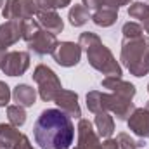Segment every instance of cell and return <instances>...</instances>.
Returning a JSON list of instances; mask_svg holds the SVG:
<instances>
[{"instance_id":"2e32d148","label":"cell","mask_w":149,"mask_h":149,"mask_svg":"<svg viewBox=\"0 0 149 149\" xmlns=\"http://www.w3.org/2000/svg\"><path fill=\"white\" fill-rule=\"evenodd\" d=\"M87 108L94 114L109 111V94L101 90H90L87 94Z\"/></svg>"},{"instance_id":"4316f807","label":"cell","mask_w":149,"mask_h":149,"mask_svg":"<svg viewBox=\"0 0 149 149\" xmlns=\"http://www.w3.org/2000/svg\"><path fill=\"white\" fill-rule=\"evenodd\" d=\"M12 94H10V88L5 81H0V106H9V101H10Z\"/></svg>"},{"instance_id":"83f0119b","label":"cell","mask_w":149,"mask_h":149,"mask_svg":"<svg viewBox=\"0 0 149 149\" xmlns=\"http://www.w3.org/2000/svg\"><path fill=\"white\" fill-rule=\"evenodd\" d=\"M37 5L38 12H47V10H56V2L54 0H33Z\"/></svg>"},{"instance_id":"484cf974","label":"cell","mask_w":149,"mask_h":149,"mask_svg":"<svg viewBox=\"0 0 149 149\" xmlns=\"http://www.w3.org/2000/svg\"><path fill=\"white\" fill-rule=\"evenodd\" d=\"M121 33H123V38H137L144 35V30L137 23H125L121 28Z\"/></svg>"},{"instance_id":"6da1fadb","label":"cell","mask_w":149,"mask_h":149,"mask_svg":"<svg viewBox=\"0 0 149 149\" xmlns=\"http://www.w3.org/2000/svg\"><path fill=\"white\" fill-rule=\"evenodd\" d=\"M33 137L40 149H70L74 125L61 109H43L33 125Z\"/></svg>"},{"instance_id":"603a6c76","label":"cell","mask_w":149,"mask_h":149,"mask_svg":"<svg viewBox=\"0 0 149 149\" xmlns=\"http://www.w3.org/2000/svg\"><path fill=\"white\" fill-rule=\"evenodd\" d=\"M128 16L132 19H139V21H144L149 16V5L144 2H134L130 3L128 7Z\"/></svg>"},{"instance_id":"d4e9b609","label":"cell","mask_w":149,"mask_h":149,"mask_svg":"<svg viewBox=\"0 0 149 149\" xmlns=\"http://www.w3.org/2000/svg\"><path fill=\"white\" fill-rule=\"evenodd\" d=\"M101 42V38H99V35H95V33H92V31H83L81 35H80V38H78V45L87 52L90 47H94L95 43H99Z\"/></svg>"},{"instance_id":"8d00e7d4","label":"cell","mask_w":149,"mask_h":149,"mask_svg":"<svg viewBox=\"0 0 149 149\" xmlns=\"http://www.w3.org/2000/svg\"><path fill=\"white\" fill-rule=\"evenodd\" d=\"M0 149H2V148H0Z\"/></svg>"},{"instance_id":"7c38bea8","label":"cell","mask_w":149,"mask_h":149,"mask_svg":"<svg viewBox=\"0 0 149 149\" xmlns=\"http://www.w3.org/2000/svg\"><path fill=\"white\" fill-rule=\"evenodd\" d=\"M128 128L141 139H149V111L146 108H135L127 120Z\"/></svg>"},{"instance_id":"d590c367","label":"cell","mask_w":149,"mask_h":149,"mask_svg":"<svg viewBox=\"0 0 149 149\" xmlns=\"http://www.w3.org/2000/svg\"><path fill=\"white\" fill-rule=\"evenodd\" d=\"M148 92H149V85H148Z\"/></svg>"},{"instance_id":"4dcf8cb0","label":"cell","mask_w":149,"mask_h":149,"mask_svg":"<svg viewBox=\"0 0 149 149\" xmlns=\"http://www.w3.org/2000/svg\"><path fill=\"white\" fill-rule=\"evenodd\" d=\"M56 2V9H64L71 3V0H54Z\"/></svg>"},{"instance_id":"ba28073f","label":"cell","mask_w":149,"mask_h":149,"mask_svg":"<svg viewBox=\"0 0 149 149\" xmlns=\"http://www.w3.org/2000/svg\"><path fill=\"white\" fill-rule=\"evenodd\" d=\"M57 43H59V42H57L56 35L50 33V31H47V30H43V28H40L37 33L26 42L28 49H30L33 54H37V56L52 54V52L56 50Z\"/></svg>"},{"instance_id":"44dd1931","label":"cell","mask_w":149,"mask_h":149,"mask_svg":"<svg viewBox=\"0 0 149 149\" xmlns=\"http://www.w3.org/2000/svg\"><path fill=\"white\" fill-rule=\"evenodd\" d=\"M68 19H70V24L78 28V26H83L88 19H90V12L85 9V5H76L74 3L73 7L70 9V14H68Z\"/></svg>"},{"instance_id":"f546056e","label":"cell","mask_w":149,"mask_h":149,"mask_svg":"<svg viewBox=\"0 0 149 149\" xmlns=\"http://www.w3.org/2000/svg\"><path fill=\"white\" fill-rule=\"evenodd\" d=\"M102 149H120L118 148V142H116V139H106L104 142H102Z\"/></svg>"},{"instance_id":"f1b7e54d","label":"cell","mask_w":149,"mask_h":149,"mask_svg":"<svg viewBox=\"0 0 149 149\" xmlns=\"http://www.w3.org/2000/svg\"><path fill=\"white\" fill-rule=\"evenodd\" d=\"M14 149H35V148L31 146V142H30V139H28V137H26V135L23 134V137H21V141L17 142V146H16Z\"/></svg>"},{"instance_id":"30bf717a","label":"cell","mask_w":149,"mask_h":149,"mask_svg":"<svg viewBox=\"0 0 149 149\" xmlns=\"http://www.w3.org/2000/svg\"><path fill=\"white\" fill-rule=\"evenodd\" d=\"M23 26H24V21L21 19H12V21L0 24V49L2 50H7L9 47L17 43L19 38H23Z\"/></svg>"},{"instance_id":"e575fe53","label":"cell","mask_w":149,"mask_h":149,"mask_svg":"<svg viewBox=\"0 0 149 149\" xmlns=\"http://www.w3.org/2000/svg\"><path fill=\"white\" fill-rule=\"evenodd\" d=\"M146 109H148V111H149V101H148V104H146Z\"/></svg>"},{"instance_id":"7402d4cb","label":"cell","mask_w":149,"mask_h":149,"mask_svg":"<svg viewBox=\"0 0 149 149\" xmlns=\"http://www.w3.org/2000/svg\"><path fill=\"white\" fill-rule=\"evenodd\" d=\"M7 118H9V123L10 125H14L16 128H19V127H23L26 123V111L19 104L7 106Z\"/></svg>"},{"instance_id":"277c9868","label":"cell","mask_w":149,"mask_h":149,"mask_svg":"<svg viewBox=\"0 0 149 149\" xmlns=\"http://www.w3.org/2000/svg\"><path fill=\"white\" fill-rule=\"evenodd\" d=\"M31 76H33V81L38 85V95H40V99L45 101V102L54 101L57 97V94L63 90L59 76L54 73L49 66H45V64H38Z\"/></svg>"},{"instance_id":"9c48e42d","label":"cell","mask_w":149,"mask_h":149,"mask_svg":"<svg viewBox=\"0 0 149 149\" xmlns=\"http://www.w3.org/2000/svg\"><path fill=\"white\" fill-rule=\"evenodd\" d=\"M78 146L76 149H102V142L99 141V135L95 134L92 123L88 120L80 118L78 121Z\"/></svg>"},{"instance_id":"d6a6232c","label":"cell","mask_w":149,"mask_h":149,"mask_svg":"<svg viewBox=\"0 0 149 149\" xmlns=\"http://www.w3.org/2000/svg\"><path fill=\"white\" fill-rule=\"evenodd\" d=\"M5 54H7V50H2V49H0V66H2V63H3V57H5Z\"/></svg>"},{"instance_id":"ffe728a7","label":"cell","mask_w":149,"mask_h":149,"mask_svg":"<svg viewBox=\"0 0 149 149\" xmlns=\"http://www.w3.org/2000/svg\"><path fill=\"white\" fill-rule=\"evenodd\" d=\"M90 19L97 24V26H102V28H109L116 23L118 19V10L114 9H101V10H95L90 14Z\"/></svg>"},{"instance_id":"5bb4252c","label":"cell","mask_w":149,"mask_h":149,"mask_svg":"<svg viewBox=\"0 0 149 149\" xmlns=\"http://www.w3.org/2000/svg\"><path fill=\"white\" fill-rule=\"evenodd\" d=\"M101 85H102V88H108L113 94L127 97V99H134V95H135V87L130 81H125L118 76H106L101 81Z\"/></svg>"},{"instance_id":"e0dca14e","label":"cell","mask_w":149,"mask_h":149,"mask_svg":"<svg viewBox=\"0 0 149 149\" xmlns=\"http://www.w3.org/2000/svg\"><path fill=\"white\" fill-rule=\"evenodd\" d=\"M23 134L10 123H0V148L14 149L21 141Z\"/></svg>"},{"instance_id":"ac0fdd59","label":"cell","mask_w":149,"mask_h":149,"mask_svg":"<svg viewBox=\"0 0 149 149\" xmlns=\"http://www.w3.org/2000/svg\"><path fill=\"white\" fill-rule=\"evenodd\" d=\"M12 99H14V102H17L23 108H30L37 101V90L26 83H19L12 92Z\"/></svg>"},{"instance_id":"8992f818","label":"cell","mask_w":149,"mask_h":149,"mask_svg":"<svg viewBox=\"0 0 149 149\" xmlns=\"http://www.w3.org/2000/svg\"><path fill=\"white\" fill-rule=\"evenodd\" d=\"M30 68V54L24 50H10L5 54L0 70L7 76H21Z\"/></svg>"},{"instance_id":"3957f363","label":"cell","mask_w":149,"mask_h":149,"mask_svg":"<svg viewBox=\"0 0 149 149\" xmlns=\"http://www.w3.org/2000/svg\"><path fill=\"white\" fill-rule=\"evenodd\" d=\"M87 61L99 73L106 74V76H118V78H121V66L118 64V61L114 59L113 52L102 42L95 43L94 47H90L87 50Z\"/></svg>"},{"instance_id":"836d02e7","label":"cell","mask_w":149,"mask_h":149,"mask_svg":"<svg viewBox=\"0 0 149 149\" xmlns=\"http://www.w3.org/2000/svg\"><path fill=\"white\" fill-rule=\"evenodd\" d=\"M3 3H5V0H0V7H2V5H3Z\"/></svg>"},{"instance_id":"d6986e66","label":"cell","mask_w":149,"mask_h":149,"mask_svg":"<svg viewBox=\"0 0 149 149\" xmlns=\"http://www.w3.org/2000/svg\"><path fill=\"white\" fill-rule=\"evenodd\" d=\"M95 128H97V135L102 139H109L114 132V120L109 114V111L106 113H97L95 114V121H94Z\"/></svg>"},{"instance_id":"5b68a950","label":"cell","mask_w":149,"mask_h":149,"mask_svg":"<svg viewBox=\"0 0 149 149\" xmlns=\"http://www.w3.org/2000/svg\"><path fill=\"white\" fill-rule=\"evenodd\" d=\"M37 5L33 0H5L3 7H2V16L3 19H21V21H28L33 19V16H37Z\"/></svg>"},{"instance_id":"7a4b0ae2","label":"cell","mask_w":149,"mask_h":149,"mask_svg":"<svg viewBox=\"0 0 149 149\" xmlns=\"http://www.w3.org/2000/svg\"><path fill=\"white\" fill-rule=\"evenodd\" d=\"M121 63L134 76H146L149 73V37L123 38Z\"/></svg>"},{"instance_id":"9a60e30c","label":"cell","mask_w":149,"mask_h":149,"mask_svg":"<svg viewBox=\"0 0 149 149\" xmlns=\"http://www.w3.org/2000/svg\"><path fill=\"white\" fill-rule=\"evenodd\" d=\"M37 21L40 23V26L54 35L61 33L64 28V23L61 19V16L56 10H47V12H37Z\"/></svg>"},{"instance_id":"1f68e13d","label":"cell","mask_w":149,"mask_h":149,"mask_svg":"<svg viewBox=\"0 0 149 149\" xmlns=\"http://www.w3.org/2000/svg\"><path fill=\"white\" fill-rule=\"evenodd\" d=\"M141 26H142V30H144V31L149 35V16L144 19V21H142V24H141Z\"/></svg>"},{"instance_id":"cb8c5ba5","label":"cell","mask_w":149,"mask_h":149,"mask_svg":"<svg viewBox=\"0 0 149 149\" xmlns=\"http://www.w3.org/2000/svg\"><path fill=\"white\" fill-rule=\"evenodd\" d=\"M144 141H146V139L135 141V139H132V137H130L128 134H125V132H121V134L116 135V142H118V148L120 149H137V148H141V146L146 144Z\"/></svg>"},{"instance_id":"4fadbf2b","label":"cell","mask_w":149,"mask_h":149,"mask_svg":"<svg viewBox=\"0 0 149 149\" xmlns=\"http://www.w3.org/2000/svg\"><path fill=\"white\" fill-rule=\"evenodd\" d=\"M135 106L132 102V99H127V97H121V95H116V94H109V111L121 121H127L130 118V114L134 113Z\"/></svg>"},{"instance_id":"8fae6325","label":"cell","mask_w":149,"mask_h":149,"mask_svg":"<svg viewBox=\"0 0 149 149\" xmlns=\"http://www.w3.org/2000/svg\"><path fill=\"white\" fill-rule=\"evenodd\" d=\"M54 101L57 104V109L66 113L70 118H76V120L81 118V109H80V104H78V94L76 92L63 88Z\"/></svg>"},{"instance_id":"52a82bcc","label":"cell","mask_w":149,"mask_h":149,"mask_svg":"<svg viewBox=\"0 0 149 149\" xmlns=\"http://www.w3.org/2000/svg\"><path fill=\"white\" fill-rule=\"evenodd\" d=\"M54 61L63 68H73L81 59V47L74 42H61L52 52Z\"/></svg>"}]
</instances>
